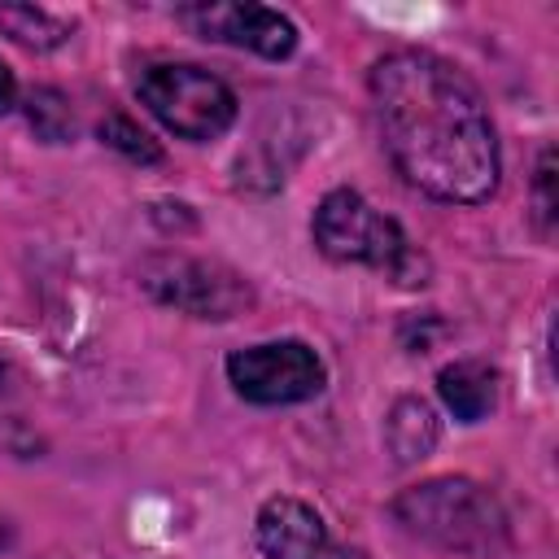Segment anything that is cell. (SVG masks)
Segmentation results:
<instances>
[{
  "mask_svg": "<svg viewBox=\"0 0 559 559\" xmlns=\"http://www.w3.org/2000/svg\"><path fill=\"white\" fill-rule=\"evenodd\" d=\"M384 153L419 192L454 205L489 201L502 175L493 118L472 79L428 48L384 52L371 74Z\"/></svg>",
  "mask_w": 559,
  "mask_h": 559,
  "instance_id": "cell-1",
  "label": "cell"
},
{
  "mask_svg": "<svg viewBox=\"0 0 559 559\" xmlns=\"http://www.w3.org/2000/svg\"><path fill=\"white\" fill-rule=\"evenodd\" d=\"M393 520L432 550L493 555L507 542V515L498 498L467 476H432L393 498Z\"/></svg>",
  "mask_w": 559,
  "mask_h": 559,
  "instance_id": "cell-2",
  "label": "cell"
},
{
  "mask_svg": "<svg viewBox=\"0 0 559 559\" xmlns=\"http://www.w3.org/2000/svg\"><path fill=\"white\" fill-rule=\"evenodd\" d=\"M310 231H314L319 253L332 258V262H354V266L384 271L393 284H406V288L428 284V258L419 249H411L397 218L376 210L354 188H332L314 205Z\"/></svg>",
  "mask_w": 559,
  "mask_h": 559,
  "instance_id": "cell-3",
  "label": "cell"
},
{
  "mask_svg": "<svg viewBox=\"0 0 559 559\" xmlns=\"http://www.w3.org/2000/svg\"><path fill=\"white\" fill-rule=\"evenodd\" d=\"M135 96L140 105L179 140L205 144L218 140L236 122V92L188 61H153L135 74Z\"/></svg>",
  "mask_w": 559,
  "mask_h": 559,
  "instance_id": "cell-4",
  "label": "cell"
},
{
  "mask_svg": "<svg viewBox=\"0 0 559 559\" xmlns=\"http://www.w3.org/2000/svg\"><path fill=\"white\" fill-rule=\"evenodd\" d=\"M140 288L179 314L192 319H236L253 306V284L218 262V258H197V253H153L140 266Z\"/></svg>",
  "mask_w": 559,
  "mask_h": 559,
  "instance_id": "cell-5",
  "label": "cell"
},
{
  "mask_svg": "<svg viewBox=\"0 0 559 559\" xmlns=\"http://www.w3.org/2000/svg\"><path fill=\"white\" fill-rule=\"evenodd\" d=\"M231 389L253 406H293L323 389V358L306 341H262L227 354Z\"/></svg>",
  "mask_w": 559,
  "mask_h": 559,
  "instance_id": "cell-6",
  "label": "cell"
},
{
  "mask_svg": "<svg viewBox=\"0 0 559 559\" xmlns=\"http://www.w3.org/2000/svg\"><path fill=\"white\" fill-rule=\"evenodd\" d=\"M179 17L214 44L249 48L266 61H284L297 48V26L266 4H240V0H210V4H183Z\"/></svg>",
  "mask_w": 559,
  "mask_h": 559,
  "instance_id": "cell-7",
  "label": "cell"
},
{
  "mask_svg": "<svg viewBox=\"0 0 559 559\" xmlns=\"http://www.w3.org/2000/svg\"><path fill=\"white\" fill-rule=\"evenodd\" d=\"M258 550L266 559H336L323 515L301 498H266L253 520Z\"/></svg>",
  "mask_w": 559,
  "mask_h": 559,
  "instance_id": "cell-8",
  "label": "cell"
},
{
  "mask_svg": "<svg viewBox=\"0 0 559 559\" xmlns=\"http://www.w3.org/2000/svg\"><path fill=\"white\" fill-rule=\"evenodd\" d=\"M437 393L454 411V419L476 424L498 402V371L489 362H480V358H459V362L437 371Z\"/></svg>",
  "mask_w": 559,
  "mask_h": 559,
  "instance_id": "cell-9",
  "label": "cell"
},
{
  "mask_svg": "<svg viewBox=\"0 0 559 559\" xmlns=\"http://www.w3.org/2000/svg\"><path fill=\"white\" fill-rule=\"evenodd\" d=\"M437 437H441V424L424 397H397L393 411L384 415V445H389L393 463H402V467L428 459Z\"/></svg>",
  "mask_w": 559,
  "mask_h": 559,
  "instance_id": "cell-10",
  "label": "cell"
},
{
  "mask_svg": "<svg viewBox=\"0 0 559 559\" xmlns=\"http://www.w3.org/2000/svg\"><path fill=\"white\" fill-rule=\"evenodd\" d=\"M0 31L13 44H22V48L48 52V48H57V44L70 39L74 22L61 17V13H52V9H44V4H0Z\"/></svg>",
  "mask_w": 559,
  "mask_h": 559,
  "instance_id": "cell-11",
  "label": "cell"
},
{
  "mask_svg": "<svg viewBox=\"0 0 559 559\" xmlns=\"http://www.w3.org/2000/svg\"><path fill=\"white\" fill-rule=\"evenodd\" d=\"M26 122L35 127L39 140L48 144H66L74 135V114H70V100L57 92V87H35L26 96Z\"/></svg>",
  "mask_w": 559,
  "mask_h": 559,
  "instance_id": "cell-12",
  "label": "cell"
},
{
  "mask_svg": "<svg viewBox=\"0 0 559 559\" xmlns=\"http://www.w3.org/2000/svg\"><path fill=\"white\" fill-rule=\"evenodd\" d=\"M100 144H109L114 153H122L127 162H140V166H157L162 162V148H157V140L144 131V127H135L127 114H109V118H100Z\"/></svg>",
  "mask_w": 559,
  "mask_h": 559,
  "instance_id": "cell-13",
  "label": "cell"
},
{
  "mask_svg": "<svg viewBox=\"0 0 559 559\" xmlns=\"http://www.w3.org/2000/svg\"><path fill=\"white\" fill-rule=\"evenodd\" d=\"M537 218H542V231L555 227V148H542V162H537Z\"/></svg>",
  "mask_w": 559,
  "mask_h": 559,
  "instance_id": "cell-14",
  "label": "cell"
},
{
  "mask_svg": "<svg viewBox=\"0 0 559 559\" xmlns=\"http://www.w3.org/2000/svg\"><path fill=\"white\" fill-rule=\"evenodd\" d=\"M17 105V83H13V70L0 61V114H9Z\"/></svg>",
  "mask_w": 559,
  "mask_h": 559,
  "instance_id": "cell-15",
  "label": "cell"
},
{
  "mask_svg": "<svg viewBox=\"0 0 559 559\" xmlns=\"http://www.w3.org/2000/svg\"><path fill=\"white\" fill-rule=\"evenodd\" d=\"M4 393H9V367L0 362V397H4Z\"/></svg>",
  "mask_w": 559,
  "mask_h": 559,
  "instance_id": "cell-16",
  "label": "cell"
}]
</instances>
